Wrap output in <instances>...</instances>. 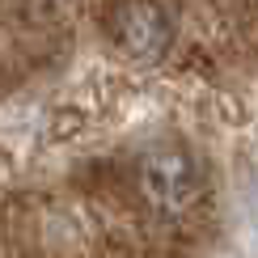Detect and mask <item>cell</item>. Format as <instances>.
I'll return each instance as SVG.
<instances>
[{"instance_id": "obj_2", "label": "cell", "mask_w": 258, "mask_h": 258, "mask_svg": "<svg viewBox=\"0 0 258 258\" xmlns=\"http://www.w3.org/2000/svg\"><path fill=\"white\" fill-rule=\"evenodd\" d=\"M119 47L127 51L132 59H144L153 63L169 51V38H174V21L169 13L157 5V0H123L114 9V21H110Z\"/></svg>"}, {"instance_id": "obj_1", "label": "cell", "mask_w": 258, "mask_h": 258, "mask_svg": "<svg viewBox=\"0 0 258 258\" xmlns=\"http://www.w3.org/2000/svg\"><path fill=\"white\" fill-rule=\"evenodd\" d=\"M140 190L161 212H182L199 190V169L182 148H157L140 165Z\"/></svg>"}]
</instances>
